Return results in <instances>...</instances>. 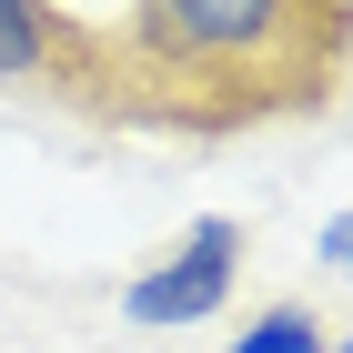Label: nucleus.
Instances as JSON below:
<instances>
[{
    "mask_svg": "<svg viewBox=\"0 0 353 353\" xmlns=\"http://www.w3.org/2000/svg\"><path fill=\"white\" fill-rule=\"evenodd\" d=\"M121 111L141 132H252L303 121L353 81V0H121L111 30Z\"/></svg>",
    "mask_w": 353,
    "mask_h": 353,
    "instance_id": "nucleus-1",
    "label": "nucleus"
},
{
    "mask_svg": "<svg viewBox=\"0 0 353 353\" xmlns=\"http://www.w3.org/2000/svg\"><path fill=\"white\" fill-rule=\"evenodd\" d=\"M0 81L10 91H61L81 111H121V61H111V30L61 10V0H0Z\"/></svg>",
    "mask_w": 353,
    "mask_h": 353,
    "instance_id": "nucleus-2",
    "label": "nucleus"
},
{
    "mask_svg": "<svg viewBox=\"0 0 353 353\" xmlns=\"http://www.w3.org/2000/svg\"><path fill=\"white\" fill-rule=\"evenodd\" d=\"M232 272H243V222H232V212H202L152 272H132L121 323H141V333H182V323H202V313H222V303H232Z\"/></svg>",
    "mask_w": 353,
    "mask_h": 353,
    "instance_id": "nucleus-3",
    "label": "nucleus"
},
{
    "mask_svg": "<svg viewBox=\"0 0 353 353\" xmlns=\"http://www.w3.org/2000/svg\"><path fill=\"white\" fill-rule=\"evenodd\" d=\"M232 353H323V313L313 303H263L252 333H232Z\"/></svg>",
    "mask_w": 353,
    "mask_h": 353,
    "instance_id": "nucleus-4",
    "label": "nucleus"
},
{
    "mask_svg": "<svg viewBox=\"0 0 353 353\" xmlns=\"http://www.w3.org/2000/svg\"><path fill=\"white\" fill-rule=\"evenodd\" d=\"M323 263H343V272H353V212H333V222H323Z\"/></svg>",
    "mask_w": 353,
    "mask_h": 353,
    "instance_id": "nucleus-5",
    "label": "nucleus"
},
{
    "mask_svg": "<svg viewBox=\"0 0 353 353\" xmlns=\"http://www.w3.org/2000/svg\"><path fill=\"white\" fill-rule=\"evenodd\" d=\"M323 353H353V333H343V343H323Z\"/></svg>",
    "mask_w": 353,
    "mask_h": 353,
    "instance_id": "nucleus-6",
    "label": "nucleus"
}]
</instances>
